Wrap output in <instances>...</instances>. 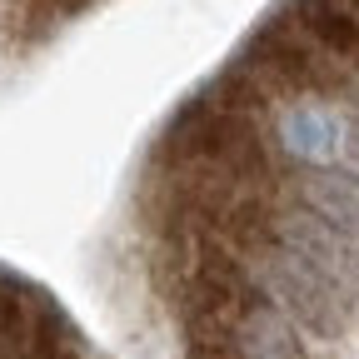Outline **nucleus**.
I'll list each match as a JSON object with an SVG mask.
<instances>
[{
  "label": "nucleus",
  "instance_id": "obj_1",
  "mask_svg": "<svg viewBox=\"0 0 359 359\" xmlns=\"http://www.w3.org/2000/svg\"><path fill=\"white\" fill-rule=\"evenodd\" d=\"M269 285H275V294L299 314V320L309 330L320 334H334L344 325V309H349V290L339 280H330L325 269H314L309 259H299L294 250H275V259H269Z\"/></svg>",
  "mask_w": 359,
  "mask_h": 359
},
{
  "label": "nucleus",
  "instance_id": "obj_2",
  "mask_svg": "<svg viewBox=\"0 0 359 359\" xmlns=\"http://www.w3.org/2000/svg\"><path fill=\"white\" fill-rule=\"evenodd\" d=\"M304 210L314 219H325L330 230H339L344 240H359V185L349 175H334V170H314L304 175Z\"/></svg>",
  "mask_w": 359,
  "mask_h": 359
},
{
  "label": "nucleus",
  "instance_id": "obj_3",
  "mask_svg": "<svg viewBox=\"0 0 359 359\" xmlns=\"http://www.w3.org/2000/svg\"><path fill=\"white\" fill-rule=\"evenodd\" d=\"M240 354L245 359H299L294 330L275 309H245L240 314Z\"/></svg>",
  "mask_w": 359,
  "mask_h": 359
}]
</instances>
